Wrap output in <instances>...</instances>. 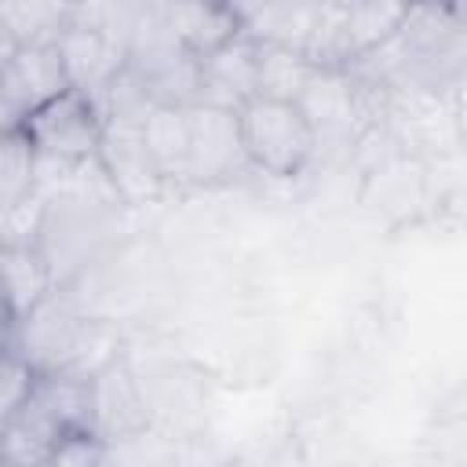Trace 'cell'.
I'll return each mask as SVG.
<instances>
[{
    "label": "cell",
    "mask_w": 467,
    "mask_h": 467,
    "mask_svg": "<svg viewBox=\"0 0 467 467\" xmlns=\"http://www.w3.org/2000/svg\"><path fill=\"white\" fill-rule=\"evenodd\" d=\"M234 113L241 150L252 168L274 179H292L310 164L317 150V131L296 99L252 95Z\"/></svg>",
    "instance_id": "1"
},
{
    "label": "cell",
    "mask_w": 467,
    "mask_h": 467,
    "mask_svg": "<svg viewBox=\"0 0 467 467\" xmlns=\"http://www.w3.org/2000/svg\"><path fill=\"white\" fill-rule=\"evenodd\" d=\"M22 128H26L29 142L36 146L40 161H58V164L99 161V150L106 139L102 109L80 88H66L58 95H51L47 102H40L36 109H29Z\"/></svg>",
    "instance_id": "2"
},
{
    "label": "cell",
    "mask_w": 467,
    "mask_h": 467,
    "mask_svg": "<svg viewBox=\"0 0 467 467\" xmlns=\"http://www.w3.org/2000/svg\"><path fill=\"white\" fill-rule=\"evenodd\" d=\"M15 347L29 358L36 372H66L77 368L88 339V321L77 314L69 299H62L55 288L15 321L11 332Z\"/></svg>",
    "instance_id": "3"
},
{
    "label": "cell",
    "mask_w": 467,
    "mask_h": 467,
    "mask_svg": "<svg viewBox=\"0 0 467 467\" xmlns=\"http://www.w3.org/2000/svg\"><path fill=\"white\" fill-rule=\"evenodd\" d=\"M244 161L241 135H237V113L223 106H190V142H186V171L190 182H219L234 175Z\"/></svg>",
    "instance_id": "4"
},
{
    "label": "cell",
    "mask_w": 467,
    "mask_h": 467,
    "mask_svg": "<svg viewBox=\"0 0 467 467\" xmlns=\"http://www.w3.org/2000/svg\"><path fill=\"white\" fill-rule=\"evenodd\" d=\"M91 383V431L109 445L117 438H139L150 423L139 379L124 361H106L88 376Z\"/></svg>",
    "instance_id": "5"
},
{
    "label": "cell",
    "mask_w": 467,
    "mask_h": 467,
    "mask_svg": "<svg viewBox=\"0 0 467 467\" xmlns=\"http://www.w3.org/2000/svg\"><path fill=\"white\" fill-rule=\"evenodd\" d=\"M255 95V40L248 33L197 58V102L237 109Z\"/></svg>",
    "instance_id": "6"
},
{
    "label": "cell",
    "mask_w": 467,
    "mask_h": 467,
    "mask_svg": "<svg viewBox=\"0 0 467 467\" xmlns=\"http://www.w3.org/2000/svg\"><path fill=\"white\" fill-rule=\"evenodd\" d=\"M0 288L15 321L55 288V270L36 237H0Z\"/></svg>",
    "instance_id": "7"
},
{
    "label": "cell",
    "mask_w": 467,
    "mask_h": 467,
    "mask_svg": "<svg viewBox=\"0 0 467 467\" xmlns=\"http://www.w3.org/2000/svg\"><path fill=\"white\" fill-rule=\"evenodd\" d=\"M55 44H58V55H62V62H66L69 88H80V91H88L91 99H99L102 88H106V84L124 69V62H128V55H124L113 40H106L102 33H95V29H88V26H77V22H69Z\"/></svg>",
    "instance_id": "8"
},
{
    "label": "cell",
    "mask_w": 467,
    "mask_h": 467,
    "mask_svg": "<svg viewBox=\"0 0 467 467\" xmlns=\"http://www.w3.org/2000/svg\"><path fill=\"white\" fill-rule=\"evenodd\" d=\"M168 26L190 55H208L244 33V22L223 0H168Z\"/></svg>",
    "instance_id": "9"
},
{
    "label": "cell",
    "mask_w": 467,
    "mask_h": 467,
    "mask_svg": "<svg viewBox=\"0 0 467 467\" xmlns=\"http://www.w3.org/2000/svg\"><path fill=\"white\" fill-rule=\"evenodd\" d=\"M0 77L7 80V88L15 91V99L29 109H36L40 102H47L51 95L69 88V73L66 62L58 55V44H33V47H18L15 58L0 69Z\"/></svg>",
    "instance_id": "10"
},
{
    "label": "cell",
    "mask_w": 467,
    "mask_h": 467,
    "mask_svg": "<svg viewBox=\"0 0 467 467\" xmlns=\"http://www.w3.org/2000/svg\"><path fill=\"white\" fill-rule=\"evenodd\" d=\"M139 139L161 179L186 171V142H190V106H150Z\"/></svg>",
    "instance_id": "11"
},
{
    "label": "cell",
    "mask_w": 467,
    "mask_h": 467,
    "mask_svg": "<svg viewBox=\"0 0 467 467\" xmlns=\"http://www.w3.org/2000/svg\"><path fill=\"white\" fill-rule=\"evenodd\" d=\"M314 69H317V62L303 47L274 44V40H255V95L299 99V91L306 88Z\"/></svg>",
    "instance_id": "12"
},
{
    "label": "cell",
    "mask_w": 467,
    "mask_h": 467,
    "mask_svg": "<svg viewBox=\"0 0 467 467\" xmlns=\"http://www.w3.org/2000/svg\"><path fill=\"white\" fill-rule=\"evenodd\" d=\"M73 22V0H0V29L18 44H55Z\"/></svg>",
    "instance_id": "13"
},
{
    "label": "cell",
    "mask_w": 467,
    "mask_h": 467,
    "mask_svg": "<svg viewBox=\"0 0 467 467\" xmlns=\"http://www.w3.org/2000/svg\"><path fill=\"white\" fill-rule=\"evenodd\" d=\"M40 153L29 142L26 128L0 131V215L36 201Z\"/></svg>",
    "instance_id": "14"
},
{
    "label": "cell",
    "mask_w": 467,
    "mask_h": 467,
    "mask_svg": "<svg viewBox=\"0 0 467 467\" xmlns=\"http://www.w3.org/2000/svg\"><path fill=\"white\" fill-rule=\"evenodd\" d=\"M409 11V0H343V40L350 55H368L379 44H387L401 18Z\"/></svg>",
    "instance_id": "15"
},
{
    "label": "cell",
    "mask_w": 467,
    "mask_h": 467,
    "mask_svg": "<svg viewBox=\"0 0 467 467\" xmlns=\"http://www.w3.org/2000/svg\"><path fill=\"white\" fill-rule=\"evenodd\" d=\"M36 379H40V372L29 365V358L11 339H4L0 343V416L4 420L33 394Z\"/></svg>",
    "instance_id": "16"
},
{
    "label": "cell",
    "mask_w": 467,
    "mask_h": 467,
    "mask_svg": "<svg viewBox=\"0 0 467 467\" xmlns=\"http://www.w3.org/2000/svg\"><path fill=\"white\" fill-rule=\"evenodd\" d=\"M223 4H226V7H230V11L248 26V22H252V18H255L270 0H223Z\"/></svg>",
    "instance_id": "17"
},
{
    "label": "cell",
    "mask_w": 467,
    "mask_h": 467,
    "mask_svg": "<svg viewBox=\"0 0 467 467\" xmlns=\"http://www.w3.org/2000/svg\"><path fill=\"white\" fill-rule=\"evenodd\" d=\"M11 332H15V314H11L7 296H4V288H0V343L11 339Z\"/></svg>",
    "instance_id": "18"
},
{
    "label": "cell",
    "mask_w": 467,
    "mask_h": 467,
    "mask_svg": "<svg viewBox=\"0 0 467 467\" xmlns=\"http://www.w3.org/2000/svg\"><path fill=\"white\" fill-rule=\"evenodd\" d=\"M15 51H18V44H15V40H11V36L0 29V69H4V66L15 58Z\"/></svg>",
    "instance_id": "19"
},
{
    "label": "cell",
    "mask_w": 467,
    "mask_h": 467,
    "mask_svg": "<svg viewBox=\"0 0 467 467\" xmlns=\"http://www.w3.org/2000/svg\"><path fill=\"white\" fill-rule=\"evenodd\" d=\"M135 7H161V4H168V0H131Z\"/></svg>",
    "instance_id": "20"
},
{
    "label": "cell",
    "mask_w": 467,
    "mask_h": 467,
    "mask_svg": "<svg viewBox=\"0 0 467 467\" xmlns=\"http://www.w3.org/2000/svg\"><path fill=\"white\" fill-rule=\"evenodd\" d=\"M0 434H4V416H0Z\"/></svg>",
    "instance_id": "21"
}]
</instances>
